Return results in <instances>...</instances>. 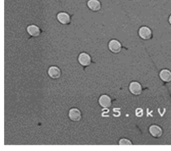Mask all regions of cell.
Instances as JSON below:
<instances>
[{
	"instance_id": "cell-1",
	"label": "cell",
	"mask_w": 171,
	"mask_h": 151,
	"mask_svg": "<svg viewBox=\"0 0 171 151\" xmlns=\"http://www.w3.org/2000/svg\"><path fill=\"white\" fill-rule=\"evenodd\" d=\"M139 34L140 37L144 40H148L152 36L151 29L147 26H142L139 29Z\"/></svg>"
},
{
	"instance_id": "cell-2",
	"label": "cell",
	"mask_w": 171,
	"mask_h": 151,
	"mask_svg": "<svg viewBox=\"0 0 171 151\" xmlns=\"http://www.w3.org/2000/svg\"><path fill=\"white\" fill-rule=\"evenodd\" d=\"M130 89L131 92L135 95H139L142 91V87L139 83L132 82L130 84Z\"/></svg>"
},
{
	"instance_id": "cell-3",
	"label": "cell",
	"mask_w": 171,
	"mask_h": 151,
	"mask_svg": "<svg viewBox=\"0 0 171 151\" xmlns=\"http://www.w3.org/2000/svg\"><path fill=\"white\" fill-rule=\"evenodd\" d=\"M109 47L110 50L114 53H118L120 52L121 49V46L120 43L118 41L113 40L109 43Z\"/></svg>"
},
{
	"instance_id": "cell-4",
	"label": "cell",
	"mask_w": 171,
	"mask_h": 151,
	"mask_svg": "<svg viewBox=\"0 0 171 151\" xmlns=\"http://www.w3.org/2000/svg\"><path fill=\"white\" fill-rule=\"evenodd\" d=\"M78 60L79 63L84 66L89 65L91 61L90 56L85 53H82L80 55Z\"/></svg>"
},
{
	"instance_id": "cell-5",
	"label": "cell",
	"mask_w": 171,
	"mask_h": 151,
	"mask_svg": "<svg viewBox=\"0 0 171 151\" xmlns=\"http://www.w3.org/2000/svg\"><path fill=\"white\" fill-rule=\"evenodd\" d=\"M69 116L72 120L78 121L81 118V113L76 108L72 109L69 111Z\"/></svg>"
},
{
	"instance_id": "cell-6",
	"label": "cell",
	"mask_w": 171,
	"mask_h": 151,
	"mask_svg": "<svg viewBox=\"0 0 171 151\" xmlns=\"http://www.w3.org/2000/svg\"><path fill=\"white\" fill-rule=\"evenodd\" d=\"M150 132L153 137H161L162 134V131L161 128L156 125L152 126L150 127Z\"/></svg>"
},
{
	"instance_id": "cell-7",
	"label": "cell",
	"mask_w": 171,
	"mask_h": 151,
	"mask_svg": "<svg viewBox=\"0 0 171 151\" xmlns=\"http://www.w3.org/2000/svg\"><path fill=\"white\" fill-rule=\"evenodd\" d=\"M89 8L93 11H97L101 8V3L98 0H89L87 2Z\"/></svg>"
},
{
	"instance_id": "cell-8",
	"label": "cell",
	"mask_w": 171,
	"mask_h": 151,
	"mask_svg": "<svg viewBox=\"0 0 171 151\" xmlns=\"http://www.w3.org/2000/svg\"><path fill=\"white\" fill-rule=\"evenodd\" d=\"M99 102L101 106L104 108L109 107L111 105V98L106 95L102 96L100 98Z\"/></svg>"
},
{
	"instance_id": "cell-9",
	"label": "cell",
	"mask_w": 171,
	"mask_h": 151,
	"mask_svg": "<svg viewBox=\"0 0 171 151\" xmlns=\"http://www.w3.org/2000/svg\"><path fill=\"white\" fill-rule=\"evenodd\" d=\"M48 74L53 79L59 78L60 75V71L59 68L55 66H52L49 69Z\"/></svg>"
},
{
	"instance_id": "cell-10",
	"label": "cell",
	"mask_w": 171,
	"mask_h": 151,
	"mask_svg": "<svg viewBox=\"0 0 171 151\" xmlns=\"http://www.w3.org/2000/svg\"><path fill=\"white\" fill-rule=\"evenodd\" d=\"M161 80L165 82H169L171 81V72L167 69L162 70L159 74Z\"/></svg>"
},
{
	"instance_id": "cell-11",
	"label": "cell",
	"mask_w": 171,
	"mask_h": 151,
	"mask_svg": "<svg viewBox=\"0 0 171 151\" xmlns=\"http://www.w3.org/2000/svg\"><path fill=\"white\" fill-rule=\"evenodd\" d=\"M57 18L59 21L63 24H67L70 21V17L69 15L65 13H60L58 14Z\"/></svg>"
},
{
	"instance_id": "cell-12",
	"label": "cell",
	"mask_w": 171,
	"mask_h": 151,
	"mask_svg": "<svg viewBox=\"0 0 171 151\" xmlns=\"http://www.w3.org/2000/svg\"><path fill=\"white\" fill-rule=\"evenodd\" d=\"M27 31L30 35L33 37L38 36L40 31L38 27L34 25H29L27 28Z\"/></svg>"
},
{
	"instance_id": "cell-13",
	"label": "cell",
	"mask_w": 171,
	"mask_h": 151,
	"mask_svg": "<svg viewBox=\"0 0 171 151\" xmlns=\"http://www.w3.org/2000/svg\"><path fill=\"white\" fill-rule=\"evenodd\" d=\"M119 143L121 145H131V141L126 139H122L120 140Z\"/></svg>"
},
{
	"instance_id": "cell-14",
	"label": "cell",
	"mask_w": 171,
	"mask_h": 151,
	"mask_svg": "<svg viewBox=\"0 0 171 151\" xmlns=\"http://www.w3.org/2000/svg\"><path fill=\"white\" fill-rule=\"evenodd\" d=\"M143 113V111L142 109H139V110H138V112H137V114L138 116H141L142 115Z\"/></svg>"
},
{
	"instance_id": "cell-15",
	"label": "cell",
	"mask_w": 171,
	"mask_h": 151,
	"mask_svg": "<svg viewBox=\"0 0 171 151\" xmlns=\"http://www.w3.org/2000/svg\"><path fill=\"white\" fill-rule=\"evenodd\" d=\"M169 21L170 24L171 25V14L170 15L169 18Z\"/></svg>"
}]
</instances>
